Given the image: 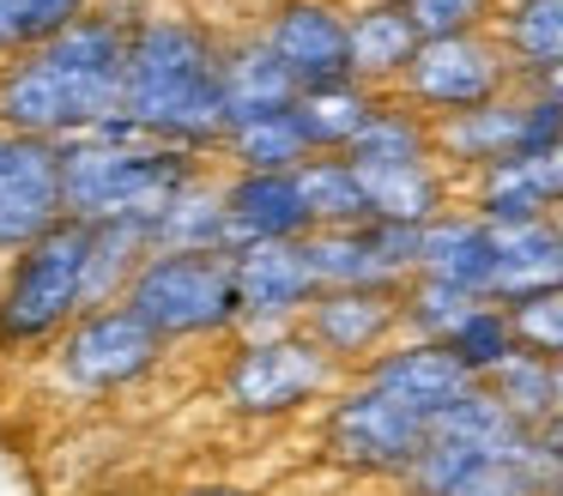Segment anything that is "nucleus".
<instances>
[{
	"instance_id": "10",
	"label": "nucleus",
	"mask_w": 563,
	"mask_h": 496,
	"mask_svg": "<svg viewBox=\"0 0 563 496\" xmlns=\"http://www.w3.org/2000/svg\"><path fill=\"white\" fill-rule=\"evenodd\" d=\"M515 91V67L503 55V43L490 31H466V36H424L412 55V67L400 73L394 97L418 109V115L442 121L461 115V109H478L490 97Z\"/></svg>"
},
{
	"instance_id": "26",
	"label": "nucleus",
	"mask_w": 563,
	"mask_h": 496,
	"mask_svg": "<svg viewBox=\"0 0 563 496\" xmlns=\"http://www.w3.org/2000/svg\"><path fill=\"white\" fill-rule=\"evenodd\" d=\"M376 97L382 91H369V85H357V79L303 85V91L291 97V115H297V128H303L309 152H352V140L364 133Z\"/></svg>"
},
{
	"instance_id": "7",
	"label": "nucleus",
	"mask_w": 563,
	"mask_h": 496,
	"mask_svg": "<svg viewBox=\"0 0 563 496\" xmlns=\"http://www.w3.org/2000/svg\"><path fill=\"white\" fill-rule=\"evenodd\" d=\"M122 302L164 345H224L243 333V302L224 249H152Z\"/></svg>"
},
{
	"instance_id": "32",
	"label": "nucleus",
	"mask_w": 563,
	"mask_h": 496,
	"mask_svg": "<svg viewBox=\"0 0 563 496\" xmlns=\"http://www.w3.org/2000/svg\"><path fill=\"white\" fill-rule=\"evenodd\" d=\"M442 351H449L454 363H461L473 382H485L490 370H503V363L515 357V321H509V302H497V297H478L473 309L454 321V333L442 339Z\"/></svg>"
},
{
	"instance_id": "19",
	"label": "nucleus",
	"mask_w": 563,
	"mask_h": 496,
	"mask_svg": "<svg viewBox=\"0 0 563 496\" xmlns=\"http://www.w3.org/2000/svg\"><path fill=\"white\" fill-rule=\"evenodd\" d=\"M418 273L442 278L454 290H473V297H490V278H497V230L454 200L442 218H430L418 230Z\"/></svg>"
},
{
	"instance_id": "9",
	"label": "nucleus",
	"mask_w": 563,
	"mask_h": 496,
	"mask_svg": "<svg viewBox=\"0 0 563 496\" xmlns=\"http://www.w3.org/2000/svg\"><path fill=\"white\" fill-rule=\"evenodd\" d=\"M164 357L170 345L128 302H98L49 345V382L67 399H115L146 387L164 370Z\"/></svg>"
},
{
	"instance_id": "38",
	"label": "nucleus",
	"mask_w": 563,
	"mask_h": 496,
	"mask_svg": "<svg viewBox=\"0 0 563 496\" xmlns=\"http://www.w3.org/2000/svg\"><path fill=\"white\" fill-rule=\"evenodd\" d=\"M19 48H31L25 19H19V0H0V60H13Z\"/></svg>"
},
{
	"instance_id": "44",
	"label": "nucleus",
	"mask_w": 563,
	"mask_h": 496,
	"mask_svg": "<svg viewBox=\"0 0 563 496\" xmlns=\"http://www.w3.org/2000/svg\"><path fill=\"white\" fill-rule=\"evenodd\" d=\"M551 496H563V478H558V484H551Z\"/></svg>"
},
{
	"instance_id": "21",
	"label": "nucleus",
	"mask_w": 563,
	"mask_h": 496,
	"mask_svg": "<svg viewBox=\"0 0 563 496\" xmlns=\"http://www.w3.org/2000/svg\"><path fill=\"white\" fill-rule=\"evenodd\" d=\"M418 24L406 7H376V0H345V60H352V79L369 91H394L400 73L418 55Z\"/></svg>"
},
{
	"instance_id": "8",
	"label": "nucleus",
	"mask_w": 563,
	"mask_h": 496,
	"mask_svg": "<svg viewBox=\"0 0 563 496\" xmlns=\"http://www.w3.org/2000/svg\"><path fill=\"white\" fill-rule=\"evenodd\" d=\"M430 423L394 394H382L364 375H345L316 411V454L340 478L357 484H400L406 466L418 460Z\"/></svg>"
},
{
	"instance_id": "3",
	"label": "nucleus",
	"mask_w": 563,
	"mask_h": 496,
	"mask_svg": "<svg viewBox=\"0 0 563 496\" xmlns=\"http://www.w3.org/2000/svg\"><path fill=\"white\" fill-rule=\"evenodd\" d=\"M558 466L539 436L515 423L485 387L449 406L424 430V448L394 484L400 496H551Z\"/></svg>"
},
{
	"instance_id": "27",
	"label": "nucleus",
	"mask_w": 563,
	"mask_h": 496,
	"mask_svg": "<svg viewBox=\"0 0 563 496\" xmlns=\"http://www.w3.org/2000/svg\"><path fill=\"white\" fill-rule=\"evenodd\" d=\"M303 157H316V152H309V140H303V128H297L291 103L267 109V115L231 121L224 140H219V164L224 169H297Z\"/></svg>"
},
{
	"instance_id": "36",
	"label": "nucleus",
	"mask_w": 563,
	"mask_h": 496,
	"mask_svg": "<svg viewBox=\"0 0 563 496\" xmlns=\"http://www.w3.org/2000/svg\"><path fill=\"white\" fill-rule=\"evenodd\" d=\"M418 36H466V31H490L497 0H406Z\"/></svg>"
},
{
	"instance_id": "20",
	"label": "nucleus",
	"mask_w": 563,
	"mask_h": 496,
	"mask_svg": "<svg viewBox=\"0 0 563 496\" xmlns=\"http://www.w3.org/2000/svg\"><path fill=\"white\" fill-rule=\"evenodd\" d=\"M364 181V206L382 224H406L424 230L430 218H442L461 200V181L437 164V157H406V164H357Z\"/></svg>"
},
{
	"instance_id": "23",
	"label": "nucleus",
	"mask_w": 563,
	"mask_h": 496,
	"mask_svg": "<svg viewBox=\"0 0 563 496\" xmlns=\"http://www.w3.org/2000/svg\"><path fill=\"white\" fill-rule=\"evenodd\" d=\"M563 285V236L551 218L533 224H497V278L490 297L497 302H521L533 290H558Z\"/></svg>"
},
{
	"instance_id": "6",
	"label": "nucleus",
	"mask_w": 563,
	"mask_h": 496,
	"mask_svg": "<svg viewBox=\"0 0 563 496\" xmlns=\"http://www.w3.org/2000/svg\"><path fill=\"white\" fill-rule=\"evenodd\" d=\"M345 375L303 339V327H273V333H231L224 339L212 399L236 423H291L316 418L321 399Z\"/></svg>"
},
{
	"instance_id": "2",
	"label": "nucleus",
	"mask_w": 563,
	"mask_h": 496,
	"mask_svg": "<svg viewBox=\"0 0 563 496\" xmlns=\"http://www.w3.org/2000/svg\"><path fill=\"white\" fill-rule=\"evenodd\" d=\"M122 128L219 157L224 36L195 12H140L122 60Z\"/></svg>"
},
{
	"instance_id": "33",
	"label": "nucleus",
	"mask_w": 563,
	"mask_h": 496,
	"mask_svg": "<svg viewBox=\"0 0 563 496\" xmlns=\"http://www.w3.org/2000/svg\"><path fill=\"white\" fill-rule=\"evenodd\" d=\"M152 254V236L134 224H91V249H86V302H122L134 285L140 261Z\"/></svg>"
},
{
	"instance_id": "34",
	"label": "nucleus",
	"mask_w": 563,
	"mask_h": 496,
	"mask_svg": "<svg viewBox=\"0 0 563 496\" xmlns=\"http://www.w3.org/2000/svg\"><path fill=\"white\" fill-rule=\"evenodd\" d=\"M473 290H454V285H442V278H424V273H412L400 285V333L406 339H449L454 333V321H461L466 309H473Z\"/></svg>"
},
{
	"instance_id": "35",
	"label": "nucleus",
	"mask_w": 563,
	"mask_h": 496,
	"mask_svg": "<svg viewBox=\"0 0 563 496\" xmlns=\"http://www.w3.org/2000/svg\"><path fill=\"white\" fill-rule=\"evenodd\" d=\"M509 321H515V345H521V351L563 363V285L509 302Z\"/></svg>"
},
{
	"instance_id": "11",
	"label": "nucleus",
	"mask_w": 563,
	"mask_h": 496,
	"mask_svg": "<svg viewBox=\"0 0 563 496\" xmlns=\"http://www.w3.org/2000/svg\"><path fill=\"white\" fill-rule=\"evenodd\" d=\"M309 266L321 290H400L418 273V230L406 224H340V230H309Z\"/></svg>"
},
{
	"instance_id": "5",
	"label": "nucleus",
	"mask_w": 563,
	"mask_h": 496,
	"mask_svg": "<svg viewBox=\"0 0 563 496\" xmlns=\"http://www.w3.org/2000/svg\"><path fill=\"white\" fill-rule=\"evenodd\" d=\"M86 249H91V224L62 218L37 242L7 254V266H0V357H43L91 309Z\"/></svg>"
},
{
	"instance_id": "1",
	"label": "nucleus",
	"mask_w": 563,
	"mask_h": 496,
	"mask_svg": "<svg viewBox=\"0 0 563 496\" xmlns=\"http://www.w3.org/2000/svg\"><path fill=\"white\" fill-rule=\"evenodd\" d=\"M140 7L98 0L86 19L0 60V128L67 145L122 121V60Z\"/></svg>"
},
{
	"instance_id": "43",
	"label": "nucleus",
	"mask_w": 563,
	"mask_h": 496,
	"mask_svg": "<svg viewBox=\"0 0 563 496\" xmlns=\"http://www.w3.org/2000/svg\"><path fill=\"white\" fill-rule=\"evenodd\" d=\"M376 7H406V0H376Z\"/></svg>"
},
{
	"instance_id": "15",
	"label": "nucleus",
	"mask_w": 563,
	"mask_h": 496,
	"mask_svg": "<svg viewBox=\"0 0 563 496\" xmlns=\"http://www.w3.org/2000/svg\"><path fill=\"white\" fill-rule=\"evenodd\" d=\"M255 36L291 73L297 91L303 85H328V79H352V60H345V0H279L255 24Z\"/></svg>"
},
{
	"instance_id": "18",
	"label": "nucleus",
	"mask_w": 563,
	"mask_h": 496,
	"mask_svg": "<svg viewBox=\"0 0 563 496\" xmlns=\"http://www.w3.org/2000/svg\"><path fill=\"white\" fill-rule=\"evenodd\" d=\"M430 140H437V164L449 169L454 181L478 176V169L503 164V157L521 152V85L478 109H461V115L430 121Z\"/></svg>"
},
{
	"instance_id": "29",
	"label": "nucleus",
	"mask_w": 563,
	"mask_h": 496,
	"mask_svg": "<svg viewBox=\"0 0 563 496\" xmlns=\"http://www.w3.org/2000/svg\"><path fill=\"white\" fill-rule=\"evenodd\" d=\"M490 399H497L503 411H509L515 423H527V430H539V423L551 418V411L563 406V363L551 357H533V351H515L503 370H490L485 382Z\"/></svg>"
},
{
	"instance_id": "4",
	"label": "nucleus",
	"mask_w": 563,
	"mask_h": 496,
	"mask_svg": "<svg viewBox=\"0 0 563 496\" xmlns=\"http://www.w3.org/2000/svg\"><path fill=\"white\" fill-rule=\"evenodd\" d=\"M219 157L146 140L134 128H98L62 145V212L79 224H134L152 236L164 206Z\"/></svg>"
},
{
	"instance_id": "25",
	"label": "nucleus",
	"mask_w": 563,
	"mask_h": 496,
	"mask_svg": "<svg viewBox=\"0 0 563 496\" xmlns=\"http://www.w3.org/2000/svg\"><path fill=\"white\" fill-rule=\"evenodd\" d=\"M297 97L291 73L273 60V48L261 43L255 31L224 36V128L243 115H267V109H285Z\"/></svg>"
},
{
	"instance_id": "13",
	"label": "nucleus",
	"mask_w": 563,
	"mask_h": 496,
	"mask_svg": "<svg viewBox=\"0 0 563 496\" xmlns=\"http://www.w3.org/2000/svg\"><path fill=\"white\" fill-rule=\"evenodd\" d=\"M231 273L236 302H243V333L297 327L321 290L316 266H309V242H243V249H231Z\"/></svg>"
},
{
	"instance_id": "24",
	"label": "nucleus",
	"mask_w": 563,
	"mask_h": 496,
	"mask_svg": "<svg viewBox=\"0 0 563 496\" xmlns=\"http://www.w3.org/2000/svg\"><path fill=\"white\" fill-rule=\"evenodd\" d=\"M490 36L515 67V85H533L563 67V0H503Z\"/></svg>"
},
{
	"instance_id": "45",
	"label": "nucleus",
	"mask_w": 563,
	"mask_h": 496,
	"mask_svg": "<svg viewBox=\"0 0 563 496\" xmlns=\"http://www.w3.org/2000/svg\"><path fill=\"white\" fill-rule=\"evenodd\" d=\"M497 7H503V0H497Z\"/></svg>"
},
{
	"instance_id": "22",
	"label": "nucleus",
	"mask_w": 563,
	"mask_h": 496,
	"mask_svg": "<svg viewBox=\"0 0 563 496\" xmlns=\"http://www.w3.org/2000/svg\"><path fill=\"white\" fill-rule=\"evenodd\" d=\"M461 206L497 230V224L551 218L558 212V194H551L545 164H533V157H503V164H490V169H478V176L461 181Z\"/></svg>"
},
{
	"instance_id": "41",
	"label": "nucleus",
	"mask_w": 563,
	"mask_h": 496,
	"mask_svg": "<svg viewBox=\"0 0 563 496\" xmlns=\"http://www.w3.org/2000/svg\"><path fill=\"white\" fill-rule=\"evenodd\" d=\"M545 176H551V194H558V206H563V145L545 157Z\"/></svg>"
},
{
	"instance_id": "37",
	"label": "nucleus",
	"mask_w": 563,
	"mask_h": 496,
	"mask_svg": "<svg viewBox=\"0 0 563 496\" xmlns=\"http://www.w3.org/2000/svg\"><path fill=\"white\" fill-rule=\"evenodd\" d=\"M91 7H98V0H19V19H25L31 43H43V36L67 31L74 19H86Z\"/></svg>"
},
{
	"instance_id": "16",
	"label": "nucleus",
	"mask_w": 563,
	"mask_h": 496,
	"mask_svg": "<svg viewBox=\"0 0 563 496\" xmlns=\"http://www.w3.org/2000/svg\"><path fill=\"white\" fill-rule=\"evenodd\" d=\"M219 188H224L231 249H243V242H303L316 230L303 188H297V169H224L219 164Z\"/></svg>"
},
{
	"instance_id": "42",
	"label": "nucleus",
	"mask_w": 563,
	"mask_h": 496,
	"mask_svg": "<svg viewBox=\"0 0 563 496\" xmlns=\"http://www.w3.org/2000/svg\"><path fill=\"white\" fill-rule=\"evenodd\" d=\"M533 85H539V91H558V97H563V67L545 73V79H533Z\"/></svg>"
},
{
	"instance_id": "28",
	"label": "nucleus",
	"mask_w": 563,
	"mask_h": 496,
	"mask_svg": "<svg viewBox=\"0 0 563 496\" xmlns=\"http://www.w3.org/2000/svg\"><path fill=\"white\" fill-rule=\"evenodd\" d=\"M152 249H224L231 254V224H224V188H219V164L207 176H195L164 218L152 224Z\"/></svg>"
},
{
	"instance_id": "30",
	"label": "nucleus",
	"mask_w": 563,
	"mask_h": 496,
	"mask_svg": "<svg viewBox=\"0 0 563 496\" xmlns=\"http://www.w3.org/2000/svg\"><path fill=\"white\" fill-rule=\"evenodd\" d=\"M352 164H406V157H437V140H430V115H418L406 97L382 91L376 109H369L364 133L352 140Z\"/></svg>"
},
{
	"instance_id": "31",
	"label": "nucleus",
	"mask_w": 563,
	"mask_h": 496,
	"mask_svg": "<svg viewBox=\"0 0 563 496\" xmlns=\"http://www.w3.org/2000/svg\"><path fill=\"white\" fill-rule=\"evenodd\" d=\"M297 188H303V206L316 218V230H340V224H364V181H357V164L345 152H316L297 164Z\"/></svg>"
},
{
	"instance_id": "12",
	"label": "nucleus",
	"mask_w": 563,
	"mask_h": 496,
	"mask_svg": "<svg viewBox=\"0 0 563 496\" xmlns=\"http://www.w3.org/2000/svg\"><path fill=\"white\" fill-rule=\"evenodd\" d=\"M62 218V145L0 128V261Z\"/></svg>"
},
{
	"instance_id": "14",
	"label": "nucleus",
	"mask_w": 563,
	"mask_h": 496,
	"mask_svg": "<svg viewBox=\"0 0 563 496\" xmlns=\"http://www.w3.org/2000/svg\"><path fill=\"white\" fill-rule=\"evenodd\" d=\"M297 327L340 375H357L400 339V290H316Z\"/></svg>"
},
{
	"instance_id": "40",
	"label": "nucleus",
	"mask_w": 563,
	"mask_h": 496,
	"mask_svg": "<svg viewBox=\"0 0 563 496\" xmlns=\"http://www.w3.org/2000/svg\"><path fill=\"white\" fill-rule=\"evenodd\" d=\"M170 496H261V491H249V484H236V478H195Z\"/></svg>"
},
{
	"instance_id": "17",
	"label": "nucleus",
	"mask_w": 563,
	"mask_h": 496,
	"mask_svg": "<svg viewBox=\"0 0 563 496\" xmlns=\"http://www.w3.org/2000/svg\"><path fill=\"white\" fill-rule=\"evenodd\" d=\"M357 375H364V382H376L382 394H394L400 406H412L424 423H437L442 411L461 406V399L478 387L473 375H466L461 363L437 345V339H406V333L394 339L388 351H376V357H369Z\"/></svg>"
},
{
	"instance_id": "39",
	"label": "nucleus",
	"mask_w": 563,
	"mask_h": 496,
	"mask_svg": "<svg viewBox=\"0 0 563 496\" xmlns=\"http://www.w3.org/2000/svg\"><path fill=\"white\" fill-rule=\"evenodd\" d=\"M533 436H539V448H545V460H551V466H558V478H563V406L551 411V418L539 423Z\"/></svg>"
}]
</instances>
